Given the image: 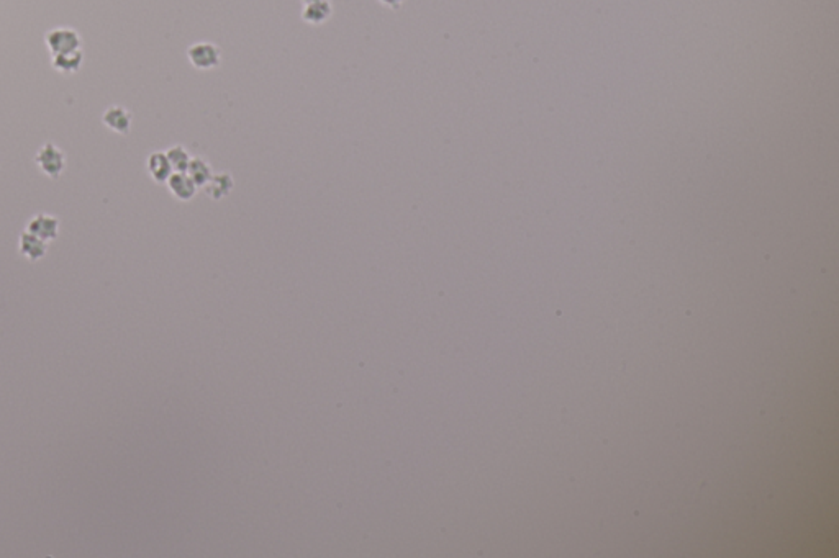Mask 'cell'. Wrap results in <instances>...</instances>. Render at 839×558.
<instances>
[{"label": "cell", "mask_w": 839, "mask_h": 558, "mask_svg": "<svg viewBox=\"0 0 839 558\" xmlns=\"http://www.w3.org/2000/svg\"><path fill=\"white\" fill-rule=\"evenodd\" d=\"M189 61L199 70H212L220 66L221 51L220 48L210 41H199L187 50Z\"/></svg>", "instance_id": "obj_1"}, {"label": "cell", "mask_w": 839, "mask_h": 558, "mask_svg": "<svg viewBox=\"0 0 839 558\" xmlns=\"http://www.w3.org/2000/svg\"><path fill=\"white\" fill-rule=\"evenodd\" d=\"M35 161L38 167L51 178H58L63 174L64 167H66V156L53 143L43 144L36 153Z\"/></svg>", "instance_id": "obj_2"}, {"label": "cell", "mask_w": 839, "mask_h": 558, "mask_svg": "<svg viewBox=\"0 0 839 558\" xmlns=\"http://www.w3.org/2000/svg\"><path fill=\"white\" fill-rule=\"evenodd\" d=\"M46 46L53 54H61L68 51H74L80 48V35L74 28H66V26H59L53 28L45 36Z\"/></svg>", "instance_id": "obj_3"}, {"label": "cell", "mask_w": 839, "mask_h": 558, "mask_svg": "<svg viewBox=\"0 0 839 558\" xmlns=\"http://www.w3.org/2000/svg\"><path fill=\"white\" fill-rule=\"evenodd\" d=\"M26 231L40 237L45 242L54 241L59 235V220L51 215H35L28 223H26Z\"/></svg>", "instance_id": "obj_4"}, {"label": "cell", "mask_w": 839, "mask_h": 558, "mask_svg": "<svg viewBox=\"0 0 839 558\" xmlns=\"http://www.w3.org/2000/svg\"><path fill=\"white\" fill-rule=\"evenodd\" d=\"M102 122L113 133L127 134L132 128V113L125 107H108L102 117Z\"/></svg>", "instance_id": "obj_5"}, {"label": "cell", "mask_w": 839, "mask_h": 558, "mask_svg": "<svg viewBox=\"0 0 839 558\" xmlns=\"http://www.w3.org/2000/svg\"><path fill=\"white\" fill-rule=\"evenodd\" d=\"M46 242L31 235L28 231H23L19 240V251L23 257L28 259L30 262H36L46 256Z\"/></svg>", "instance_id": "obj_6"}, {"label": "cell", "mask_w": 839, "mask_h": 558, "mask_svg": "<svg viewBox=\"0 0 839 558\" xmlns=\"http://www.w3.org/2000/svg\"><path fill=\"white\" fill-rule=\"evenodd\" d=\"M333 15V5L329 0H318V2L307 4L302 10V18L305 23L310 25H322L328 21Z\"/></svg>", "instance_id": "obj_7"}, {"label": "cell", "mask_w": 839, "mask_h": 558, "mask_svg": "<svg viewBox=\"0 0 839 558\" xmlns=\"http://www.w3.org/2000/svg\"><path fill=\"white\" fill-rule=\"evenodd\" d=\"M167 186L179 200L192 198L197 191L196 182L189 177L187 172H172V176L167 178Z\"/></svg>", "instance_id": "obj_8"}, {"label": "cell", "mask_w": 839, "mask_h": 558, "mask_svg": "<svg viewBox=\"0 0 839 558\" xmlns=\"http://www.w3.org/2000/svg\"><path fill=\"white\" fill-rule=\"evenodd\" d=\"M148 172L156 182H167V178L172 176L174 171H172V166L166 153L156 151V153L149 154L148 157Z\"/></svg>", "instance_id": "obj_9"}, {"label": "cell", "mask_w": 839, "mask_h": 558, "mask_svg": "<svg viewBox=\"0 0 839 558\" xmlns=\"http://www.w3.org/2000/svg\"><path fill=\"white\" fill-rule=\"evenodd\" d=\"M83 61H84V53L83 50H74V51H68V53H61V54H53V68L59 70V73H75L80 66H83Z\"/></svg>", "instance_id": "obj_10"}, {"label": "cell", "mask_w": 839, "mask_h": 558, "mask_svg": "<svg viewBox=\"0 0 839 558\" xmlns=\"http://www.w3.org/2000/svg\"><path fill=\"white\" fill-rule=\"evenodd\" d=\"M187 174L194 182H196L197 187L207 186L210 178L213 177L212 167H210L209 162L202 159V157H192L191 164H189V167H187Z\"/></svg>", "instance_id": "obj_11"}, {"label": "cell", "mask_w": 839, "mask_h": 558, "mask_svg": "<svg viewBox=\"0 0 839 558\" xmlns=\"http://www.w3.org/2000/svg\"><path fill=\"white\" fill-rule=\"evenodd\" d=\"M167 159H169L171 166H172V171L174 172H187V167L191 164V159L192 156L189 154V151L184 148V146H172V148L167 149Z\"/></svg>", "instance_id": "obj_12"}, {"label": "cell", "mask_w": 839, "mask_h": 558, "mask_svg": "<svg viewBox=\"0 0 839 558\" xmlns=\"http://www.w3.org/2000/svg\"><path fill=\"white\" fill-rule=\"evenodd\" d=\"M231 177L230 174H226V172H220V174L213 176L210 178L209 183L205 187H207V192L210 195H213V197H221V195L228 193L231 191Z\"/></svg>", "instance_id": "obj_13"}, {"label": "cell", "mask_w": 839, "mask_h": 558, "mask_svg": "<svg viewBox=\"0 0 839 558\" xmlns=\"http://www.w3.org/2000/svg\"><path fill=\"white\" fill-rule=\"evenodd\" d=\"M379 2H381L382 5H386V7H391L394 10H397L400 7V5H402L405 2V0H379Z\"/></svg>", "instance_id": "obj_14"}, {"label": "cell", "mask_w": 839, "mask_h": 558, "mask_svg": "<svg viewBox=\"0 0 839 558\" xmlns=\"http://www.w3.org/2000/svg\"><path fill=\"white\" fill-rule=\"evenodd\" d=\"M302 2H304V4H305V5H307V4H313V2H318V0H302Z\"/></svg>", "instance_id": "obj_15"}]
</instances>
